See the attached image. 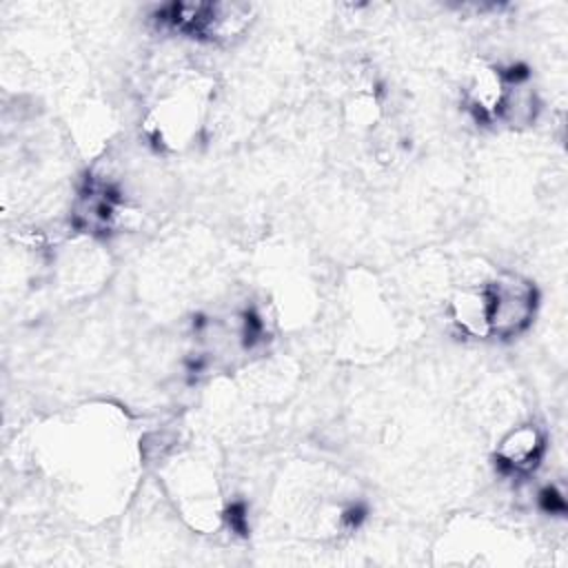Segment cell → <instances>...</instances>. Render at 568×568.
<instances>
[{
  "instance_id": "cell-1",
  "label": "cell",
  "mask_w": 568,
  "mask_h": 568,
  "mask_svg": "<svg viewBox=\"0 0 568 568\" xmlns=\"http://www.w3.org/2000/svg\"><path fill=\"white\" fill-rule=\"evenodd\" d=\"M486 337H515L528 328L537 306L535 286L513 273L493 277L481 286Z\"/></svg>"
},
{
  "instance_id": "cell-2",
  "label": "cell",
  "mask_w": 568,
  "mask_h": 568,
  "mask_svg": "<svg viewBox=\"0 0 568 568\" xmlns=\"http://www.w3.org/2000/svg\"><path fill=\"white\" fill-rule=\"evenodd\" d=\"M544 453V435L530 426H515L497 446V462L508 473H528L539 464Z\"/></svg>"
}]
</instances>
